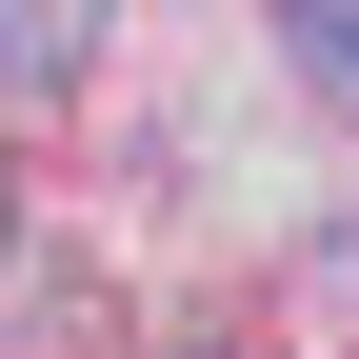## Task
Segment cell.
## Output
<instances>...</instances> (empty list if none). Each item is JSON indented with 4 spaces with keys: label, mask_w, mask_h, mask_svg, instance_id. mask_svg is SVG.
I'll list each match as a JSON object with an SVG mask.
<instances>
[{
    "label": "cell",
    "mask_w": 359,
    "mask_h": 359,
    "mask_svg": "<svg viewBox=\"0 0 359 359\" xmlns=\"http://www.w3.org/2000/svg\"><path fill=\"white\" fill-rule=\"evenodd\" d=\"M280 60H299V80H339V100H359V0H299V20H280Z\"/></svg>",
    "instance_id": "obj_1"
},
{
    "label": "cell",
    "mask_w": 359,
    "mask_h": 359,
    "mask_svg": "<svg viewBox=\"0 0 359 359\" xmlns=\"http://www.w3.org/2000/svg\"><path fill=\"white\" fill-rule=\"evenodd\" d=\"M20 60H60V20H0V80H20Z\"/></svg>",
    "instance_id": "obj_2"
},
{
    "label": "cell",
    "mask_w": 359,
    "mask_h": 359,
    "mask_svg": "<svg viewBox=\"0 0 359 359\" xmlns=\"http://www.w3.org/2000/svg\"><path fill=\"white\" fill-rule=\"evenodd\" d=\"M0 240H20V200H0Z\"/></svg>",
    "instance_id": "obj_3"
}]
</instances>
